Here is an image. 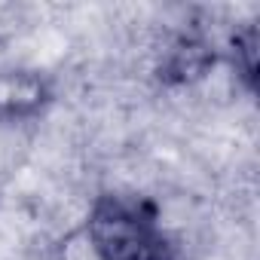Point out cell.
Returning a JSON list of instances; mask_svg holds the SVG:
<instances>
[{"label": "cell", "instance_id": "obj_1", "mask_svg": "<svg viewBox=\"0 0 260 260\" xmlns=\"http://www.w3.org/2000/svg\"><path fill=\"white\" fill-rule=\"evenodd\" d=\"M80 230L98 260H181L156 205L138 196H98Z\"/></svg>", "mask_w": 260, "mask_h": 260}, {"label": "cell", "instance_id": "obj_2", "mask_svg": "<svg viewBox=\"0 0 260 260\" xmlns=\"http://www.w3.org/2000/svg\"><path fill=\"white\" fill-rule=\"evenodd\" d=\"M55 101L52 80L34 68H0V125L31 122Z\"/></svg>", "mask_w": 260, "mask_h": 260}, {"label": "cell", "instance_id": "obj_3", "mask_svg": "<svg viewBox=\"0 0 260 260\" xmlns=\"http://www.w3.org/2000/svg\"><path fill=\"white\" fill-rule=\"evenodd\" d=\"M214 61H217L214 46H208L196 34H178L169 43V49L162 52L159 80L169 83V86H187V83L202 80L214 68Z\"/></svg>", "mask_w": 260, "mask_h": 260}, {"label": "cell", "instance_id": "obj_4", "mask_svg": "<svg viewBox=\"0 0 260 260\" xmlns=\"http://www.w3.org/2000/svg\"><path fill=\"white\" fill-rule=\"evenodd\" d=\"M230 64L239 74V80L248 89H254V80H257V28L254 25H245L230 37Z\"/></svg>", "mask_w": 260, "mask_h": 260}, {"label": "cell", "instance_id": "obj_5", "mask_svg": "<svg viewBox=\"0 0 260 260\" xmlns=\"http://www.w3.org/2000/svg\"><path fill=\"white\" fill-rule=\"evenodd\" d=\"M58 260H98V257L92 254V248H89L83 230H74V233L61 242V248H58Z\"/></svg>", "mask_w": 260, "mask_h": 260}]
</instances>
